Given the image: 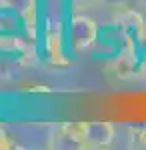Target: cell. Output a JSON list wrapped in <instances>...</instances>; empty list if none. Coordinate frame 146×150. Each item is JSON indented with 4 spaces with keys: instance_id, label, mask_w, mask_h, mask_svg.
Listing matches in <instances>:
<instances>
[{
    "instance_id": "cell-1",
    "label": "cell",
    "mask_w": 146,
    "mask_h": 150,
    "mask_svg": "<svg viewBox=\"0 0 146 150\" xmlns=\"http://www.w3.org/2000/svg\"><path fill=\"white\" fill-rule=\"evenodd\" d=\"M100 24L80 10H72L66 22V48L70 56H80L90 52L98 40Z\"/></svg>"
},
{
    "instance_id": "cell-2",
    "label": "cell",
    "mask_w": 146,
    "mask_h": 150,
    "mask_svg": "<svg viewBox=\"0 0 146 150\" xmlns=\"http://www.w3.org/2000/svg\"><path fill=\"white\" fill-rule=\"evenodd\" d=\"M130 46V40L128 36L124 34V30L120 28V24L116 20H110V22L100 24V32H98V40L96 44L92 46L90 54L94 60H100V62H110L118 56L122 50Z\"/></svg>"
},
{
    "instance_id": "cell-3",
    "label": "cell",
    "mask_w": 146,
    "mask_h": 150,
    "mask_svg": "<svg viewBox=\"0 0 146 150\" xmlns=\"http://www.w3.org/2000/svg\"><path fill=\"white\" fill-rule=\"evenodd\" d=\"M82 150H100L110 148L116 140V124L106 120H90L78 122Z\"/></svg>"
},
{
    "instance_id": "cell-4",
    "label": "cell",
    "mask_w": 146,
    "mask_h": 150,
    "mask_svg": "<svg viewBox=\"0 0 146 150\" xmlns=\"http://www.w3.org/2000/svg\"><path fill=\"white\" fill-rule=\"evenodd\" d=\"M144 60L146 56L142 54V50H138L134 44H130L114 60H110L106 64V68H108V74L114 76L116 80H136L142 74Z\"/></svg>"
},
{
    "instance_id": "cell-5",
    "label": "cell",
    "mask_w": 146,
    "mask_h": 150,
    "mask_svg": "<svg viewBox=\"0 0 146 150\" xmlns=\"http://www.w3.org/2000/svg\"><path fill=\"white\" fill-rule=\"evenodd\" d=\"M48 146L50 148H60V150L62 148L64 150H82L78 122L56 124L52 128L50 136H48Z\"/></svg>"
},
{
    "instance_id": "cell-6",
    "label": "cell",
    "mask_w": 146,
    "mask_h": 150,
    "mask_svg": "<svg viewBox=\"0 0 146 150\" xmlns=\"http://www.w3.org/2000/svg\"><path fill=\"white\" fill-rule=\"evenodd\" d=\"M38 2L40 0H0V6L18 12L24 20H26L32 38L38 40Z\"/></svg>"
},
{
    "instance_id": "cell-7",
    "label": "cell",
    "mask_w": 146,
    "mask_h": 150,
    "mask_svg": "<svg viewBox=\"0 0 146 150\" xmlns=\"http://www.w3.org/2000/svg\"><path fill=\"white\" fill-rule=\"evenodd\" d=\"M130 136H132L130 146H136V148H146V126L132 128V130H130Z\"/></svg>"
},
{
    "instance_id": "cell-8",
    "label": "cell",
    "mask_w": 146,
    "mask_h": 150,
    "mask_svg": "<svg viewBox=\"0 0 146 150\" xmlns=\"http://www.w3.org/2000/svg\"><path fill=\"white\" fill-rule=\"evenodd\" d=\"M10 148H16V144L10 138V134L4 130V126L0 124V150H10Z\"/></svg>"
},
{
    "instance_id": "cell-9",
    "label": "cell",
    "mask_w": 146,
    "mask_h": 150,
    "mask_svg": "<svg viewBox=\"0 0 146 150\" xmlns=\"http://www.w3.org/2000/svg\"><path fill=\"white\" fill-rule=\"evenodd\" d=\"M108 8H112V10H124V8H130V2L132 0H102Z\"/></svg>"
},
{
    "instance_id": "cell-10",
    "label": "cell",
    "mask_w": 146,
    "mask_h": 150,
    "mask_svg": "<svg viewBox=\"0 0 146 150\" xmlns=\"http://www.w3.org/2000/svg\"><path fill=\"white\" fill-rule=\"evenodd\" d=\"M70 2V6H72V10H82V8H86L90 4H94L96 0H68Z\"/></svg>"
},
{
    "instance_id": "cell-11",
    "label": "cell",
    "mask_w": 146,
    "mask_h": 150,
    "mask_svg": "<svg viewBox=\"0 0 146 150\" xmlns=\"http://www.w3.org/2000/svg\"><path fill=\"white\" fill-rule=\"evenodd\" d=\"M26 90H28V92H50L48 86H28Z\"/></svg>"
},
{
    "instance_id": "cell-12",
    "label": "cell",
    "mask_w": 146,
    "mask_h": 150,
    "mask_svg": "<svg viewBox=\"0 0 146 150\" xmlns=\"http://www.w3.org/2000/svg\"><path fill=\"white\" fill-rule=\"evenodd\" d=\"M140 80L146 82V60H144V66H142V74H140Z\"/></svg>"
},
{
    "instance_id": "cell-13",
    "label": "cell",
    "mask_w": 146,
    "mask_h": 150,
    "mask_svg": "<svg viewBox=\"0 0 146 150\" xmlns=\"http://www.w3.org/2000/svg\"><path fill=\"white\" fill-rule=\"evenodd\" d=\"M138 2H140V4H142V6H146V0H138Z\"/></svg>"
}]
</instances>
